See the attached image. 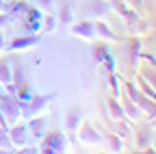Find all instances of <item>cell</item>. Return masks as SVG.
Returning a JSON list of instances; mask_svg holds the SVG:
<instances>
[{
    "label": "cell",
    "mask_w": 156,
    "mask_h": 154,
    "mask_svg": "<svg viewBox=\"0 0 156 154\" xmlns=\"http://www.w3.org/2000/svg\"><path fill=\"white\" fill-rule=\"evenodd\" d=\"M0 113L5 115L7 124L13 126V124H17L20 120H22V104H20V100L13 93L0 91Z\"/></svg>",
    "instance_id": "1"
},
{
    "label": "cell",
    "mask_w": 156,
    "mask_h": 154,
    "mask_svg": "<svg viewBox=\"0 0 156 154\" xmlns=\"http://www.w3.org/2000/svg\"><path fill=\"white\" fill-rule=\"evenodd\" d=\"M37 5L41 7V9H46V11H52V7H54V0H37Z\"/></svg>",
    "instance_id": "26"
},
{
    "label": "cell",
    "mask_w": 156,
    "mask_h": 154,
    "mask_svg": "<svg viewBox=\"0 0 156 154\" xmlns=\"http://www.w3.org/2000/svg\"><path fill=\"white\" fill-rule=\"evenodd\" d=\"M115 9H117V13H119L128 24H136V22H139V15H136V11H134L132 7H128L126 2H117Z\"/></svg>",
    "instance_id": "12"
},
{
    "label": "cell",
    "mask_w": 156,
    "mask_h": 154,
    "mask_svg": "<svg viewBox=\"0 0 156 154\" xmlns=\"http://www.w3.org/2000/svg\"><path fill=\"white\" fill-rule=\"evenodd\" d=\"M143 59H145V61H150V63H152V67H156V59H154V56H150V54H143Z\"/></svg>",
    "instance_id": "27"
},
{
    "label": "cell",
    "mask_w": 156,
    "mask_h": 154,
    "mask_svg": "<svg viewBox=\"0 0 156 154\" xmlns=\"http://www.w3.org/2000/svg\"><path fill=\"white\" fill-rule=\"evenodd\" d=\"M128 46H130L128 48V63H130V67L136 70L139 59H141V39H139V37H134V39H130Z\"/></svg>",
    "instance_id": "10"
},
{
    "label": "cell",
    "mask_w": 156,
    "mask_h": 154,
    "mask_svg": "<svg viewBox=\"0 0 156 154\" xmlns=\"http://www.w3.org/2000/svg\"><path fill=\"white\" fill-rule=\"evenodd\" d=\"M41 41V35H35V33H26L22 37H15L11 39L9 46H5V52H20V50H28L33 46H37Z\"/></svg>",
    "instance_id": "5"
},
{
    "label": "cell",
    "mask_w": 156,
    "mask_h": 154,
    "mask_svg": "<svg viewBox=\"0 0 156 154\" xmlns=\"http://www.w3.org/2000/svg\"><path fill=\"white\" fill-rule=\"evenodd\" d=\"M58 11H61V13H58V20H63L65 24H67V22H72V9H69V5H67V2H63Z\"/></svg>",
    "instance_id": "23"
},
{
    "label": "cell",
    "mask_w": 156,
    "mask_h": 154,
    "mask_svg": "<svg viewBox=\"0 0 156 154\" xmlns=\"http://www.w3.org/2000/svg\"><path fill=\"white\" fill-rule=\"evenodd\" d=\"M41 28H46V33H52V30L56 28V17H54L52 13H46V15L41 17Z\"/></svg>",
    "instance_id": "21"
},
{
    "label": "cell",
    "mask_w": 156,
    "mask_h": 154,
    "mask_svg": "<svg viewBox=\"0 0 156 154\" xmlns=\"http://www.w3.org/2000/svg\"><path fill=\"white\" fill-rule=\"evenodd\" d=\"M28 11H30V7H28L26 0H15V2H11V7H9V13H11L13 17L28 15Z\"/></svg>",
    "instance_id": "17"
},
{
    "label": "cell",
    "mask_w": 156,
    "mask_h": 154,
    "mask_svg": "<svg viewBox=\"0 0 156 154\" xmlns=\"http://www.w3.org/2000/svg\"><path fill=\"white\" fill-rule=\"evenodd\" d=\"M136 83H139V89H141V91H143V93L147 95V98L156 100V89H154V87H152V85H150V83H147V81L143 78L141 74H136Z\"/></svg>",
    "instance_id": "19"
},
{
    "label": "cell",
    "mask_w": 156,
    "mask_h": 154,
    "mask_svg": "<svg viewBox=\"0 0 156 154\" xmlns=\"http://www.w3.org/2000/svg\"><path fill=\"white\" fill-rule=\"evenodd\" d=\"M9 141H11V145L13 148H24L26 145V137H28V128L26 126H22V124H13V126H9Z\"/></svg>",
    "instance_id": "7"
},
{
    "label": "cell",
    "mask_w": 156,
    "mask_h": 154,
    "mask_svg": "<svg viewBox=\"0 0 156 154\" xmlns=\"http://www.w3.org/2000/svg\"><path fill=\"white\" fill-rule=\"evenodd\" d=\"M122 106H124V113H126V117H128V120H139L141 115H143V113H141V109L136 106L130 98H128V100H124V102H122Z\"/></svg>",
    "instance_id": "16"
},
{
    "label": "cell",
    "mask_w": 156,
    "mask_h": 154,
    "mask_svg": "<svg viewBox=\"0 0 156 154\" xmlns=\"http://www.w3.org/2000/svg\"><path fill=\"white\" fill-rule=\"evenodd\" d=\"M124 89H126V93L130 95V100L141 109V113L143 115H150V117H156V100H152V98H147V95L143 93V91H139L132 83H126L124 85Z\"/></svg>",
    "instance_id": "3"
},
{
    "label": "cell",
    "mask_w": 156,
    "mask_h": 154,
    "mask_svg": "<svg viewBox=\"0 0 156 154\" xmlns=\"http://www.w3.org/2000/svg\"><path fill=\"white\" fill-rule=\"evenodd\" d=\"M72 33H74L76 37H83V39H87V41L95 39L93 22H78V24H74V26H72Z\"/></svg>",
    "instance_id": "9"
},
{
    "label": "cell",
    "mask_w": 156,
    "mask_h": 154,
    "mask_svg": "<svg viewBox=\"0 0 156 154\" xmlns=\"http://www.w3.org/2000/svg\"><path fill=\"white\" fill-rule=\"evenodd\" d=\"M95 54H98V59H100V61H104V65L108 67V72H115V63H113V56H111V52H108V50H106L104 46H98Z\"/></svg>",
    "instance_id": "18"
},
{
    "label": "cell",
    "mask_w": 156,
    "mask_h": 154,
    "mask_svg": "<svg viewBox=\"0 0 156 154\" xmlns=\"http://www.w3.org/2000/svg\"><path fill=\"white\" fill-rule=\"evenodd\" d=\"M9 148H13L11 141H9V132L0 126V150H9Z\"/></svg>",
    "instance_id": "24"
},
{
    "label": "cell",
    "mask_w": 156,
    "mask_h": 154,
    "mask_svg": "<svg viewBox=\"0 0 156 154\" xmlns=\"http://www.w3.org/2000/svg\"><path fill=\"white\" fill-rule=\"evenodd\" d=\"M150 143H152V128H141L139 130V145L141 150H147L150 148Z\"/></svg>",
    "instance_id": "20"
},
{
    "label": "cell",
    "mask_w": 156,
    "mask_h": 154,
    "mask_svg": "<svg viewBox=\"0 0 156 154\" xmlns=\"http://www.w3.org/2000/svg\"><path fill=\"white\" fill-rule=\"evenodd\" d=\"M0 52H5V35L0 33Z\"/></svg>",
    "instance_id": "28"
},
{
    "label": "cell",
    "mask_w": 156,
    "mask_h": 154,
    "mask_svg": "<svg viewBox=\"0 0 156 154\" xmlns=\"http://www.w3.org/2000/svg\"><path fill=\"white\" fill-rule=\"evenodd\" d=\"M54 100V93H48V95H33L30 102L22 106V113H26V117H37V115H46L48 106L52 104Z\"/></svg>",
    "instance_id": "4"
},
{
    "label": "cell",
    "mask_w": 156,
    "mask_h": 154,
    "mask_svg": "<svg viewBox=\"0 0 156 154\" xmlns=\"http://www.w3.org/2000/svg\"><path fill=\"white\" fill-rule=\"evenodd\" d=\"M0 85L2 87L13 85V72H11V65L7 61H0Z\"/></svg>",
    "instance_id": "15"
},
{
    "label": "cell",
    "mask_w": 156,
    "mask_h": 154,
    "mask_svg": "<svg viewBox=\"0 0 156 154\" xmlns=\"http://www.w3.org/2000/svg\"><path fill=\"white\" fill-rule=\"evenodd\" d=\"M108 145H111V150H115V152H122L124 150V139L119 137V134H108Z\"/></svg>",
    "instance_id": "22"
},
{
    "label": "cell",
    "mask_w": 156,
    "mask_h": 154,
    "mask_svg": "<svg viewBox=\"0 0 156 154\" xmlns=\"http://www.w3.org/2000/svg\"><path fill=\"white\" fill-rule=\"evenodd\" d=\"M80 124H83V113H80V111H72V113L67 115L65 128H67V132H76L78 128H80Z\"/></svg>",
    "instance_id": "14"
},
{
    "label": "cell",
    "mask_w": 156,
    "mask_h": 154,
    "mask_svg": "<svg viewBox=\"0 0 156 154\" xmlns=\"http://www.w3.org/2000/svg\"><path fill=\"white\" fill-rule=\"evenodd\" d=\"M139 74H141L143 78H145V81L156 89V70H152V72H150V70H143V72H139Z\"/></svg>",
    "instance_id": "25"
},
{
    "label": "cell",
    "mask_w": 156,
    "mask_h": 154,
    "mask_svg": "<svg viewBox=\"0 0 156 154\" xmlns=\"http://www.w3.org/2000/svg\"><path fill=\"white\" fill-rule=\"evenodd\" d=\"M106 109H108V117H111L113 122H122V120H126L124 106H122V102H117V98H108Z\"/></svg>",
    "instance_id": "11"
},
{
    "label": "cell",
    "mask_w": 156,
    "mask_h": 154,
    "mask_svg": "<svg viewBox=\"0 0 156 154\" xmlns=\"http://www.w3.org/2000/svg\"><path fill=\"white\" fill-rule=\"evenodd\" d=\"M154 128H156V122H154Z\"/></svg>",
    "instance_id": "30"
},
{
    "label": "cell",
    "mask_w": 156,
    "mask_h": 154,
    "mask_svg": "<svg viewBox=\"0 0 156 154\" xmlns=\"http://www.w3.org/2000/svg\"><path fill=\"white\" fill-rule=\"evenodd\" d=\"M76 132H78V139H80V143H85V145H98V143L102 141L100 132H98L89 122L80 124V128H78Z\"/></svg>",
    "instance_id": "6"
},
{
    "label": "cell",
    "mask_w": 156,
    "mask_h": 154,
    "mask_svg": "<svg viewBox=\"0 0 156 154\" xmlns=\"http://www.w3.org/2000/svg\"><path fill=\"white\" fill-rule=\"evenodd\" d=\"M69 143H67V137L61 132V130H54L46 137H41V145H39V152L44 154H61V152H67Z\"/></svg>",
    "instance_id": "2"
},
{
    "label": "cell",
    "mask_w": 156,
    "mask_h": 154,
    "mask_svg": "<svg viewBox=\"0 0 156 154\" xmlns=\"http://www.w3.org/2000/svg\"><path fill=\"white\" fill-rule=\"evenodd\" d=\"M46 115H37V117H28V132L33 134V137H37V139H41L44 134H46Z\"/></svg>",
    "instance_id": "8"
},
{
    "label": "cell",
    "mask_w": 156,
    "mask_h": 154,
    "mask_svg": "<svg viewBox=\"0 0 156 154\" xmlns=\"http://www.w3.org/2000/svg\"><path fill=\"white\" fill-rule=\"evenodd\" d=\"M93 30H95V37H100V39H106V41L117 39V35L111 30V26L106 22H93Z\"/></svg>",
    "instance_id": "13"
},
{
    "label": "cell",
    "mask_w": 156,
    "mask_h": 154,
    "mask_svg": "<svg viewBox=\"0 0 156 154\" xmlns=\"http://www.w3.org/2000/svg\"><path fill=\"white\" fill-rule=\"evenodd\" d=\"M7 2H15V0H7Z\"/></svg>",
    "instance_id": "29"
}]
</instances>
